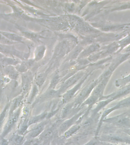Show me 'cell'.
<instances>
[{"label":"cell","instance_id":"obj_1","mask_svg":"<svg viewBox=\"0 0 130 145\" xmlns=\"http://www.w3.org/2000/svg\"><path fill=\"white\" fill-rule=\"evenodd\" d=\"M21 113L20 108L16 110L11 115L9 116L8 120L3 126L2 133L0 138H5L13 129L16 123L18 121Z\"/></svg>","mask_w":130,"mask_h":145},{"label":"cell","instance_id":"obj_2","mask_svg":"<svg viewBox=\"0 0 130 145\" xmlns=\"http://www.w3.org/2000/svg\"><path fill=\"white\" fill-rule=\"evenodd\" d=\"M0 70L5 74V76H8L10 79L16 80L18 77V72L13 66L2 67L0 68Z\"/></svg>","mask_w":130,"mask_h":145},{"label":"cell","instance_id":"obj_3","mask_svg":"<svg viewBox=\"0 0 130 145\" xmlns=\"http://www.w3.org/2000/svg\"><path fill=\"white\" fill-rule=\"evenodd\" d=\"M23 99V95H20L11 100V104L9 111V116L11 115L16 110L18 109V108L21 104Z\"/></svg>","mask_w":130,"mask_h":145},{"label":"cell","instance_id":"obj_4","mask_svg":"<svg viewBox=\"0 0 130 145\" xmlns=\"http://www.w3.org/2000/svg\"><path fill=\"white\" fill-rule=\"evenodd\" d=\"M11 100L5 106L3 111L0 113V130L2 128V125L5 121L6 119L9 116V113L10 105L11 104Z\"/></svg>","mask_w":130,"mask_h":145},{"label":"cell","instance_id":"obj_5","mask_svg":"<svg viewBox=\"0 0 130 145\" xmlns=\"http://www.w3.org/2000/svg\"><path fill=\"white\" fill-rule=\"evenodd\" d=\"M19 61L13 58L5 57L0 61V67L7 66H16L19 63Z\"/></svg>","mask_w":130,"mask_h":145},{"label":"cell","instance_id":"obj_6","mask_svg":"<svg viewBox=\"0 0 130 145\" xmlns=\"http://www.w3.org/2000/svg\"><path fill=\"white\" fill-rule=\"evenodd\" d=\"M0 33L2 34L5 37L11 41L16 43L17 42L21 41V37L15 33L1 31H0Z\"/></svg>","mask_w":130,"mask_h":145},{"label":"cell","instance_id":"obj_7","mask_svg":"<svg viewBox=\"0 0 130 145\" xmlns=\"http://www.w3.org/2000/svg\"><path fill=\"white\" fill-rule=\"evenodd\" d=\"M24 137L23 136L20 135L15 133L11 136L9 139V144L12 145H22Z\"/></svg>","mask_w":130,"mask_h":145},{"label":"cell","instance_id":"obj_8","mask_svg":"<svg viewBox=\"0 0 130 145\" xmlns=\"http://www.w3.org/2000/svg\"><path fill=\"white\" fill-rule=\"evenodd\" d=\"M0 145H9V139H5V138H1Z\"/></svg>","mask_w":130,"mask_h":145},{"label":"cell","instance_id":"obj_9","mask_svg":"<svg viewBox=\"0 0 130 145\" xmlns=\"http://www.w3.org/2000/svg\"><path fill=\"white\" fill-rule=\"evenodd\" d=\"M52 135V132H51V131H50V130H48V131H46L44 133L43 136L44 137H48Z\"/></svg>","mask_w":130,"mask_h":145},{"label":"cell","instance_id":"obj_10","mask_svg":"<svg viewBox=\"0 0 130 145\" xmlns=\"http://www.w3.org/2000/svg\"><path fill=\"white\" fill-rule=\"evenodd\" d=\"M5 56L4 55H3V54L0 53V61L2 60V59H3V57H5Z\"/></svg>","mask_w":130,"mask_h":145}]
</instances>
